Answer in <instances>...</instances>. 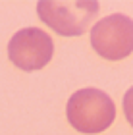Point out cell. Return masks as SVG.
I'll use <instances>...</instances> for the list:
<instances>
[{
  "mask_svg": "<svg viewBox=\"0 0 133 135\" xmlns=\"http://www.w3.org/2000/svg\"><path fill=\"white\" fill-rule=\"evenodd\" d=\"M68 122L81 133H100L112 126L116 118V106L110 95L100 89H79L70 97L66 106Z\"/></svg>",
  "mask_w": 133,
  "mask_h": 135,
  "instance_id": "6da1fadb",
  "label": "cell"
},
{
  "mask_svg": "<svg viewBox=\"0 0 133 135\" xmlns=\"http://www.w3.org/2000/svg\"><path fill=\"white\" fill-rule=\"evenodd\" d=\"M54 54V42L50 35L39 27L19 29L8 42L10 62L19 70L35 71L45 68Z\"/></svg>",
  "mask_w": 133,
  "mask_h": 135,
  "instance_id": "277c9868",
  "label": "cell"
},
{
  "mask_svg": "<svg viewBox=\"0 0 133 135\" xmlns=\"http://www.w3.org/2000/svg\"><path fill=\"white\" fill-rule=\"evenodd\" d=\"M124 114L127 122L133 126V87H129L127 93L124 95Z\"/></svg>",
  "mask_w": 133,
  "mask_h": 135,
  "instance_id": "5b68a950",
  "label": "cell"
},
{
  "mask_svg": "<svg viewBox=\"0 0 133 135\" xmlns=\"http://www.w3.org/2000/svg\"><path fill=\"white\" fill-rule=\"evenodd\" d=\"M91 45L106 60H122L133 52V20L124 14L102 17L91 29Z\"/></svg>",
  "mask_w": 133,
  "mask_h": 135,
  "instance_id": "3957f363",
  "label": "cell"
},
{
  "mask_svg": "<svg viewBox=\"0 0 133 135\" xmlns=\"http://www.w3.org/2000/svg\"><path fill=\"white\" fill-rule=\"evenodd\" d=\"M37 14L50 29L64 37H77L87 31L98 14L96 0H39Z\"/></svg>",
  "mask_w": 133,
  "mask_h": 135,
  "instance_id": "7a4b0ae2",
  "label": "cell"
}]
</instances>
